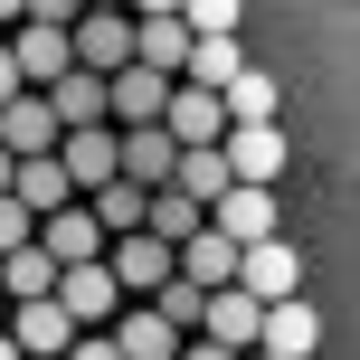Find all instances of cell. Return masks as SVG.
Segmentation results:
<instances>
[{
	"label": "cell",
	"instance_id": "6da1fadb",
	"mask_svg": "<svg viewBox=\"0 0 360 360\" xmlns=\"http://www.w3.org/2000/svg\"><path fill=\"white\" fill-rule=\"evenodd\" d=\"M48 304L67 313L76 332H105L114 313H124V285H114V275H105V256H95V266H57V285H48Z\"/></svg>",
	"mask_w": 360,
	"mask_h": 360
},
{
	"label": "cell",
	"instance_id": "7a4b0ae2",
	"mask_svg": "<svg viewBox=\"0 0 360 360\" xmlns=\"http://www.w3.org/2000/svg\"><path fill=\"white\" fill-rule=\"evenodd\" d=\"M162 105H171V76H162V67H143V57L105 76V124H114V133H143V124H162Z\"/></svg>",
	"mask_w": 360,
	"mask_h": 360
},
{
	"label": "cell",
	"instance_id": "3957f363",
	"mask_svg": "<svg viewBox=\"0 0 360 360\" xmlns=\"http://www.w3.org/2000/svg\"><path fill=\"white\" fill-rule=\"evenodd\" d=\"M237 294H256V304H285V294H304V256L285 247V237H256V247H237Z\"/></svg>",
	"mask_w": 360,
	"mask_h": 360
},
{
	"label": "cell",
	"instance_id": "277c9868",
	"mask_svg": "<svg viewBox=\"0 0 360 360\" xmlns=\"http://www.w3.org/2000/svg\"><path fill=\"white\" fill-rule=\"evenodd\" d=\"M105 275L124 285V304H143L152 285H171V247L152 228H124V237H105Z\"/></svg>",
	"mask_w": 360,
	"mask_h": 360
},
{
	"label": "cell",
	"instance_id": "5b68a950",
	"mask_svg": "<svg viewBox=\"0 0 360 360\" xmlns=\"http://www.w3.org/2000/svg\"><path fill=\"white\" fill-rule=\"evenodd\" d=\"M67 48H76V67H86V76H114V67H133V10H76Z\"/></svg>",
	"mask_w": 360,
	"mask_h": 360
},
{
	"label": "cell",
	"instance_id": "8992f818",
	"mask_svg": "<svg viewBox=\"0 0 360 360\" xmlns=\"http://www.w3.org/2000/svg\"><path fill=\"white\" fill-rule=\"evenodd\" d=\"M0 48H10V67H19V86H29V95H48L57 76L76 67V48H67V29H38V19H19V29L0 38Z\"/></svg>",
	"mask_w": 360,
	"mask_h": 360
},
{
	"label": "cell",
	"instance_id": "52a82bcc",
	"mask_svg": "<svg viewBox=\"0 0 360 360\" xmlns=\"http://www.w3.org/2000/svg\"><path fill=\"white\" fill-rule=\"evenodd\" d=\"M218 162H228V180L275 190V171H285V124H228L218 133Z\"/></svg>",
	"mask_w": 360,
	"mask_h": 360
},
{
	"label": "cell",
	"instance_id": "ba28073f",
	"mask_svg": "<svg viewBox=\"0 0 360 360\" xmlns=\"http://www.w3.org/2000/svg\"><path fill=\"white\" fill-rule=\"evenodd\" d=\"M29 247L48 256V266H95V256H105V228L86 218V199H67V209H48V218H38V237H29Z\"/></svg>",
	"mask_w": 360,
	"mask_h": 360
},
{
	"label": "cell",
	"instance_id": "9c48e42d",
	"mask_svg": "<svg viewBox=\"0 0 360 360\" xmlns=\"http://www.w3.org/2000/svg\"><path fill=\"white\" fill-rule=\"evenodd\" d=\"M209 228L228 237V247H256V237H275V190H256V180H228V190L209 199Z\"/></svg>",
	"mask_w": 360,
	"mask_h": 360
},
{
	"label": "cell",
	"instance_id": "30bf717a",
	"mask_svg": "<svg viewBox=\"0 0 360 360\" xmlns=\"http://www.w3.org/2000/svg\"><path fill=\"white\" fill-rule=\"evenodd\" d=\"M313 342H323V313H313L304 294H285V304L256 313V351H266V360H304Z\"/></svg>",
	"mask_w": 360,
	"mask_h": 360
},
{
	"label": "cell",
	"instance_id": "8fae6325",
	"mask_svg": "<svg viewBox=\"0 0 360 360\" xmlns=\"http://www.w3.org/2000/svg\"><path fill=\"white\" fill-rule=\"evenodd\" d=\"M57 171H67L76 199L105 190V180H114V124H76V133H57Z\"/></svg>",
	"mask_w": 360,
	"mask_h": 360
},
{
	"label": "cell",
	"instance_id": "7c38bea8",
	"mask_svg": "<svg viewBox=\"0 0 360 360\" xmlns=\"http://www.w3.org/2000/svg\"><path fill=\"white\" fill-rule=\"evenodd\" d=\"M0 152H10V162H38V152H57V114H48V95H29V86H19L10 105H0Z\"/></svg>",
	"mask_w": 360,
	"mask_h": 360
},
{
	"label": "cell",
	"instance_id": "4fadbf2b",
	"mask_svg": "<svg viewBox=\"0 0 360 360\" xmlns=\"http://www.w3.org/2000/svg\"><path fill=\"white\" fill-rule=\"evenodd\" d=\"M171 162H180V143H171L162 124L114 133V180H133V190H162V180H171Z\"/></svg>",
	"mask_w": 360,
	"mask_h": 360
},
{
	"label": "cell",
	"instance_id": "5bb4252c",
	"mask_svg": "<svg viewBox=\"0 0 360 360\" xmlns=\"http://www.w3.org/2000/svg\"><path fill=\"white\" fill-rule=\"evenodd\" d=\"M256 294H237V285H218L209 304H199V342H218V351H256Z\"/></svg>",
	"mask_w": 360,
	"mask_h": 360
},
{
	"label": "cell",
	"instance_id": "9a60e30c",
	"mask_svg": "<svg viewBox=\"0 0 360 360\" xmlns=\"http://www.w3.org/2000/svg\"><path fill=\"white\" fill-rule=\"evenodd\" d=\"M105 332H114V351H124V360H180V342H190V332H171L152 304H124Z\"/></svg>",
	"mask_w": 360,
	"mask_h": 360
},
{
	"label": "cell",
	"instance_id": "2e32d148",
	"mask_svg": "<svg viewBox=\"0 0 360 360\" xmlns=\"http://www.w3.org/2000/svg\"><path fill=\"white\" fill-rule=\"evenodd\" d=\"M10 342H19V360H57V351L76 342V323L38 294V304H10Z\"/></svg>",
	"mask_w": 360,
	"mask_h": 360
},
{
	"label": "cell",
	"instance_id": "e0dca14e",
	"mask_svg": "<svg viewBox=\"0 0 360 360\" xmlns=\"http://www.w3.org/2000/svg\"><path fill=\"white\" fill-rule=\"evenodd\" d=\"M162 133H171V143H218V133H228V114H218V95H199V86H180V76H171Z\"/></svg>",
	"mask_w": 360,
	"mask_h": 360
},
{
	"label": "cell",
	"instance_id": "ac0fdd59",
	"mask_svg": "<svg viewBox=\"0 0 360 360\" xmlns=\"http://www.w3.org/2000/svg\"><path fill=\"white\" fill-rule=\"evenodd\" d=\"M10 199H19V209H29V218H48V209H67V171H57V152H38V162H10Z\"/></svg>",
	"mask_w": 360,
	"mask_h": 360
},
{
	"label": "cell",
	"instance_id": "d6986e66",
	"mask_svg": "<svg viewBox=\"0 0 360 360\" xmlns=\"http://www.w3.org/2000/svg\"><path fill=\"white\" fill-rule=\"evenodd\" d=\"M48 114H57V133H76V124H105V76L67 67V76L48 86Z\"/></svg>",
	"mask_w": 360,
	"mask_h": 360
},
{
	"label": "cell",
	"instance_id": "ffe728a7",
	"mask_svg": "<svg viewBox=\"0 0 360 360\" xmlns=\"http://www.w3.org/2000/svg\"><path fill=\"white\" fill-rule=\"evenodd\" d=\"M237 67H247V48H237V38H190V57H180V86L218 95V86H228Z\"/></svg>",
	"mask_w": 360,
	"mask_h": 360
},
{
	"label": "cell",
	"instance_id": "44dd1931",
	"mask_svg": "<svg viewBox=\"0 0 360 360\" xmlns=\"http://www.w3.org/2000/svg\"><path fill=\"white\" fill-rule=\"evenodd\" d=\"M218 114H228V124H275V76L266 67H237L228 86H218Z\"/></svg>",
	"mask_w": 360,
	"mask_h": 360
},
{
	"label": "cell",
	"instance_id": "7402d4cb",
	"mask_svg": "<svg viewBox=\"0 0 360 360\" xmlns=\"http://www.w3.org/2000/svg\"><path fill=\"white\" fill-rule=\"evenodd\" d=\"M171 190L209 209V199L228 190V162H218V143H180V162H171Z\"/></svg>",
	"mask_w": 360,
	"mask_h": 360
},
{
	"label": "cell",
	"instance_id": "603a6c76",
	"mask_svg": "<svg viewBox=\"0 0 360 360\" xmlns=\"http://www.w3.org/2000/svg\"><path fill=\"white\" fill-rule=\"evenodd\" d=\"M143 228L162 237V247H180V237H199V228H209V209H199V199H180L171 180H162V190L143 199Z\"/></svg>",
	"mask_w": 360,
	"mask_h": 360
},
{
	"label": "cell",
	"instance_id": "cb8c5ba5",
	"mask_svg": "<svg viewBox=\"0 0 360 360\" xmlns=\"http://www.w3.org/2000/svg\"><path fill=\"white\" fill-rule=\"evenodd\" d=\"M133 57H143V67H162V76H180V57H190L180 10H171V19H133Z\"/></svg>",
	"mask_w": 360,
	"mask_h": 360
},
{
	"label": "cell",
	"instance_id": "d4e9b609",
	"mask_svg": "<svg viewBox=\"0 0 360 360\" xmlns=\"http://www.w3.org/2000/svg\"><path fill=\"white\" fill-rule=\"evenodd\" d=\"M48 285H57V266L38 247H10V256H0V304H38Z\"/></svg>",
	"mask_w": 360,
	"mask_h": 360
},
{
	"label": "cell",
	"instance_id": "484cf974",
	"mask_svg": "<svg viewBox=\"0 0 360 360\" xmlns=\"http://www.w3.org/2000/svg\"><path fill=\"white\" fill-rule=\"evenodd\" d=\"M143 199H152V190H133V180H105V190H86V218H95L105 237H124V228H143Z\"/></svg>",
	"mask_w": 360,
	"mask_h": 360
},
{
	"label": "cell",
	"instance_id": "4316f807",
	"mask_svg": "<svg viewBox=\"0 0 360 360\" xmlns=\"http://www.w3.org/2000/svg\"><path fill=\"white\" fill-rule=\"evenodd\" d=\"M143 304H152V313H162V323H171V332H199V304H209V294H199V285H180V275H171V285H152V294H143Z\"/></svg>",
	"mask_w": 360,
	"mask_h": 360
},
{
	"label": "cell",
	"instance_id": "83f0119b",
	"mask_svg": "<svg viewBox=\"0 0 360 360\" xmlns=\"http://www.w3.org/2000/svg\"><path fill=\"white\" fill-rule=\"evenodd\" d=\"M237 10L247 0H180V29L190 38H237Z\"/></svg>",
	"mask_w": 360,
	"mask_h": 360
},
{
	"label": "cell",
	"instance_id": "f1b7e54d",
	"mask_svg": "<svg viewBox=\"0 0 360 360\" xmlns=\"http://www.w3.org/2000/svg\"><path fill=\"white\" fill-rule=\"evenodd\" d=\"M29 237H38V218H29V209H19V199H10V190H0V256H10V247H29Z\"/></svg>",
	"mask_w": 360,
	"mask_h": 360
},
{
	"label": "cell",
	"instance_id": "f546056e",
	"mask_svg": "<svg viewBox=\"0 0 360 360\" xmlns=\"http://www.w3.org/2000/svg\"><path fill=\"white\" fill-rule=\"evenodd\" d=\"M57 360H124V351H114V332H76V342L57 351Z\"/></svg>",
	"mask_w": 360,
	"mask_h": 360
},
{
	"label": "cell",
	"instance_id": "4dcf8cb0",
	"mask_svg": "<svg viewBox=\"0 0 360 360\" xmlns=\"http://www.w3.org/2000/svg\"><path fill=\"white\" fill-rule=\"evenodd\" d=\"M19 19H38V29H76V0H29Z\"/></svg>",
	"mask_w": 360,
	"mask_h": 360
},
{
	"label": "cell",
	"instance_id": "1f68e13d",
	"mask_svg": "<svg viewBox=\"0 0 360 360\" xmlns=\"http://www.w3.org/2000/svg\"><path fill=\"white\" fill-rule=\"evenodd\" d=\"M180 360H247V351H218V342H199V332H190V342H180Z\"/></svg>",
	"mask_w": 360,
	"mask_h": 360
},
{
	"label": "cell",
	"instance_id": "d6a6232c",
	"mask_svg": "<svg viewBox=\"0 0 360 360\" xmlns=\"http://www.w3.org/2000/svg\"><path fill=\"white\" fill-rule=\"evenodd\" d=\"M124 10H133V19H171L180 0H124Z\"/></svg>",
	"mask_w": 360,
	"mask_h": 360
},
{
	"label": "cell",
	"instance_id": "836d02e7",
	"mask_svg": "<svg viewBox=\"0 0 360 360\" xmlns=\"http://www.w3.org/2000/svg\"><path fill=\"white\" fill-rule=\"evenodd\" d=\"M10 95H19V67H10V48H0V105H10Z\"/></svg>",
	"mask_w": 360,
	"mask_h": 360
},
{
	"label": "cell",
	"instance_id": "e575fe53",
	"mask_svg": "<svg viewBox=\"0 0 360 360\" xmlns=\"http://www.w3.org/2000/svg\"><path fill=\"white\" fill-rule=\"evenodd\" d=\"M19 10H29V0H0V38H10V29H19Z\"/></svg>",
	"mask_w": 360,
	"mask_h": 360
},
{
	"label": "cell",
	"instance_id": "d590c367",
	"mask_svg": "<svg viewBox=\"0 0 360 360\" xmlns=\"http://www.w3.org/2000/svg\"><path fill=\"white\" fill-rule=\"evenodd\" d=\"M76 10H124V0H76Z\"/></svg>",
	"mask_w": 360,
	"mask_h": 360
},
{
	"label": "cell",
	"instance_id": "8d00e7d4",
	"mask_svg": "<svg viewBox=\"0 0 360 360\" xmlns=\"http://www.w3.org/2000/svg\"><path fill=\"white\" fill-rule=\"evenodd\" d=\"M0 360H19V342H10V332H0Z\"/></svg>",
	"mask_w": 360,
	"mask_h": 360
},
{
	"label": "cell",
	"instance_id": "74e56055",
	"mask_svg": "<svg viewBox=\"0 0 360 360\" xmlns=\"http://www.w3.org/2000/svg\"><path fill=\"white\" fill-rule=\"evenodd\" d=\"M0 190H10V152H0Z\"/></svg>",
	"mask_w": 360,
	"mask_h": 360
},
{
	"label": "cell",
	"instance_id": "f35d334b",
	"mask_svg": "<svg viewBox=\"0 0 360 360\" xmlns=\"http://www.w3.org/2000/svg\"><path fill=\"white\" fill-rule=\"evenodd\" d=\"M247 360H266V351H247Z\"/></svg>",
	"mask_w": 360,
	"mask_h": 360
}]
</instances>
